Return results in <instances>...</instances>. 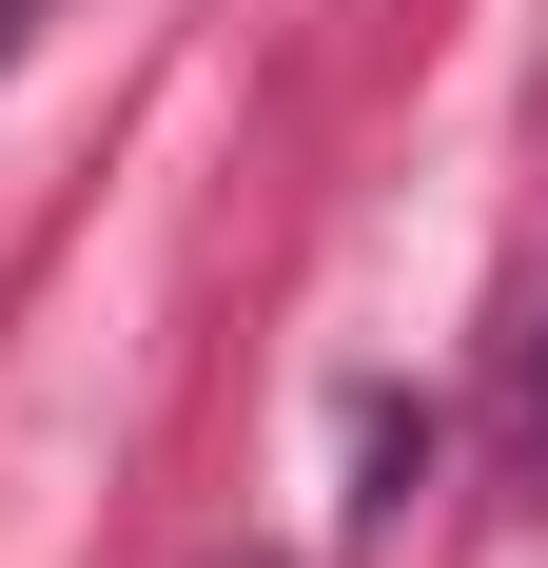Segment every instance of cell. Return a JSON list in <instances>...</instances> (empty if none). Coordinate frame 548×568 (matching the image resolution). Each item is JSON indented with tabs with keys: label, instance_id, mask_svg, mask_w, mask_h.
<instances>
[{
	"label": "cell",
	"instance_id": "7a4b0ae2",
	"mask_svg": "<svg viewBox=\"0 0 548 568\" xmlns=\"http://www.w3.org/2000/svg\"><path fill=\"white\" fill-rule=\"evenodd\" d=\"M20 40H40V0H0V59H20Z\"/></svg>",
	"mask_w": 548,
	"mask_h": 568
},
{
	"label": "cell",
	"instance_id": "6da1fadb",
	"mask_svg": "<svg viewBox=\"0 0 548 568\" xmlns=\"http://www.w3.org/2000/svg\"><path fill=\"white\" fill-rule=\"evenodd\" d=\"M353 470H373V490H353V510H392V490H412V470H432V412H412V393H373V412H353Z\"/></svg>",
	"mask_w": 548,
	"mask_h": 568
},
{
	"label": "cell",
	"instance_id": "3957f363",
	"mask_svg": "<svg viewBox=\"0 0 548 568\" xmlns=\"http://www.w3.org/2000/svg\"><path fill=\"white\" fill-rule=\"evenodd\" d=\"M529 432H548V353H529Z\"/></svg>",
	"mask_w": 548,
	"mask_h": 568
}]
</instances>
